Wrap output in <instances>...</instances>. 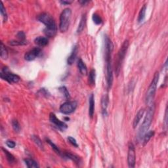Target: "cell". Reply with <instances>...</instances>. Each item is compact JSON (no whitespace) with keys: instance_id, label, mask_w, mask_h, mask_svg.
Returning a JSON list of instances; mask_svg holds the SVG:
<instances>
[{"instance_id":"f1b7e54d","label":"cell","mask_w":168,"mask_h":168,"mask_svg":"<svg viewBox=\"0 0 168 168\" xmlns=\"http://www.w3.org/2000/svg\"><path fill=\"white\" fill-rule=\"evenodd\" d=\"M59 91L62 93V94L64 95V97H65L67 99H69L70 98V93H69L68 89H67V88L65 87V86H62V87H60Z\"/></svg>"},{"instance_id":"5b68a950","label":"cell","mask_w":168,"mask_h":168,"mask_svg":"<svg viewBox=\"0 0 168 168\" xmlns=\"http://www.w3.org/2000/svg\"><path fill=\"white\" fill-rule=\"evenodd\" d=\"M129 41L128 40H125L124 42L122 44V47L118 51V54H117V60H116V68H115V71L117 75H118L120 71V68L122 62H123L124 59L126 57V55L128 51V47H129Z\"/></svg>"},{"instance_id":"44dd1931","label":"cell","mask_w":168,"mask_h":168,"mask_svg":"<svg viewBox=\"0 0 168 168\" xmlns=\"http://www.w3.org/2000/svg\"><path fill=\"white\" fill-rule=\"evenodd\" d=\"M25 162L26 165V166L29 168H38L39 167V165L38 163L32 159L30 158H26L25 160Z\"/></svg>"},{"instance_id":"4dcf8cb0","label":"cell","mask_w":168,"mask_h":168,"mask_svg":"<svg viewBox=\"0 0 168 168\" xmlns=\"http://www.w3.org/2000/svg\"><path fill=\"white\" fill-rule=\"evenodd\" d=\"M46 141H47V142L49 144L50 146H51V148H53V150L55 152H56L57 154H61V151H60L59 150V148L57 147V146L55 145V144L52 142V141H51L49 140V139H46Z\"/></svg>"},{"instance_id":"4316f807","label":"cell","mask_w":168,"mask_h":168,"mask_svg":"<svg viewBox=\"0 0 168 168\" xmlns=\"http://www.w3.org/2000/svg\"><path fill=\"white\" fill-rule=\"evenodd\" d=\"M12 124V127H13V130L15 131L16 133H19L20 131V124H19L18 122L16 120H13L11 122Z\"/></svg>"},{"instance_id":"8d00e7d4","label":"cell","mask_w":168,"mask_h":168,"mask_svg":"<svg viewBox=\"0 0 168 168\" xmlns=\"http://www.w3.org/2000/svg\"><path fill=\"white\" fill-rule=\"evenodd\" d=\"M89 1H80V3L81 4V5H85V3H87Z\"/></svg>"},{"instance_id":"1f68e13d","label":"cell","mask_w":168,"mask_h":168,"mask_svg":"<svg viewBox=\"0 0 168 168\" xmlns=\"http://www.w3.org/2000/svg\"><path fill=\"white\" fill-rule=\"evenodd\" d=\"M9 44H10L11 45H14V46H15V45H26L28 44L27 41H25V42H21V41H15V40H13L11 41V42H9Z\"/></svg>"},{"instance_id":"cb8c5ba5","label":"cell","mask_w":168,"mask_h":168,"mask_svg":"<svg viewBox=\"0 0 168 168\" xmlns=\"http://www.w3.org/2000/svg\"><path fill=\"white\" fill-rule=\"evenodd\" d=\"M64 156H65L66 158H68V159H70L72 161H74V162H76V164H80V162H81L80 158H79L78 156H76V155L70 153V152H65V154H64Z\"/></svg>"},{"instance_id":"4fadbf2b","label":"cell","mask_w":168,"mask_h":168,"mask_svg":"<svg viewBox=\"0 0 168 168\" xmlns=\"http://www.w3.org/2000/svg\"><path fill=\"white\" fill-rule=\"evenodd\" d=\"M89 115L91 117H93L95 112V97L93 94H92L89 97Z\"/></svg>"},{"instance_id":"2e32d148","label":"cell","mask_w":168,"mask_h":168,"mask_svg":"<svg viewBox=\"0 0 168 168\" xmlns=\"http://www.w3.org/2000/svg\"><path fill=\"white\" fill-rule=\"evenodd\" d=\"M77 54H78V47H77V45H75L73 48L72 51L70 55L68 57V60H67V62H68V64H70V65H71V64L74 63V62L76 58Z\"/></svg>"},{"instance_id":"7402d4cb","label":"cell","mask_w":168,"mask_h":168,"mask_svg":"<svg viewBox=\"0 0 168 168\" xmlns=\"http://www.w3.org/2000/svg\"><path fill=\"white\" fill-rule=\"evenodd\" d=\"M85 23H86V15L85 14V15H83L82 16V17H81V18L80 24H79V25H78V30H77V33H80L82 32L84 29V28H85Z\"/></svg>"},{"instance_id":"8fae6325","label":"cell","mask_w":168,"mask_h":168,"mask_svg":"<svg viewBox=\"0 0 168 168\" xmlns=\"http://www.w3.org/2000/svg\"><path fill=\"white\" fill-rule=\"evenodd\" d=\"M49 120L52 124H53L57 128H59L60 130L64 131L67 128V125L65 123H64L63 122L59 120L53 113L50 114Z\"/></svg>"},{"instance_id":"ffe728a7","label":"cell","mask_w":168,"mask_h":168,"mask_svg":"<svg viewBox=\"0 0 168 168\" xmlns=\"http://www.w3.org/2000/svg\"><path fill=\"white\" fill-rule=\"evenodd\" d=\"M95 78H96V72L94 69L91 70L88 78V83L90 85L94 86L95 85Z\"/></svg>"},{"instance_id":"836d02e7","label":"cell","mask_w":168,"mask_h":168,"mask_svg":"<svg viewBox=\"0 0 168 168\" xmlns=\"http://www.w3.org/2000/svg\"><path fill=\"white\" fill-rule=\"evenodd\" d=\"M68 141H69V143L71 144V145H72L74 146H75V147H78V143H77V141L75 139H74V137H71V136H70L68 137Z\"/></svg>"},{"instance_id":"d6a6232c","label":"cell","mask_w":168,"mask_h":168,"mask_svg":"<svg viewBox=\"0 0 168 168\" xmlns=\"http://www.w3.org/2000/svg\"><path fill=\"white\" fill-rule=\"evenodd\" d=\"M16 36H17L19 41H21V42H25V41H26L25 39L26 35L25 32H23V31H20V32H18L17 34H16Z\"/></svg>"},{"instance_id":"7a4b0ae2","label":"cell","mask_w":168,"mask_h":168,"mask_svg":"<svg viewBox=\"0 0 168 168\" xmlns=\"http://www.w3.org/2000/svg\"><path fill=\"white\" fill-rule=\"evenodd\" d=\"M154 114V104H152V105L149 106L143 124H141L140 128L139 129V132L137 134V138L139 141L143 140V138L144 135H145V134L149 129L153 120Z\"/></svg>"},{"instance_id":"d590c367","label":"cell","mask_w":168,"mask_h":168,"mask_svg":"<svg viewBox=\"0 0 168 168\" xmlns=\"http://www.w3.org/2000/svg\"><path fill=\"white\" fill-rule=\"evenodd\" d=\"M61 3L63 5H69L72 3V1H65V0H64V1H61Z\"/></svg>"},{"instance_id":"e0dca14e","label":"cell","mask_w":168,"mask_h":168,"mask_svg":"<svg viewBox=\"0 0 168 168\" xmlns=\"http://www.w3.org/2000/svg\"><path fill=\"white\" fill-rule=\"evenodd\" d=\"M78 67L79 70H80V73L83 76H85L87 74V68L85 64L84 63V62L82 61V59H80L78 61Z\"/></svg>"},{"instance_id":"9a60e30c","label":"cell","mask_w":168,"mask_h":168,"mask_svg":"<svg viewBox=\"0 0 168 168\" xmlns=\"http://www.w3.org/2000/svg\"><path fill=\"white\" fill-rule=\"evenodd\" d=\"M35 44H36L39 47H44L46 46L48 44V42H49V40L47 38L45 37H42V36H39L36 38L34 40Z\"/></svg>"},{"instance_id":"d6986e66","label":"cell","mask_w":168,"mask_h":168,"mask_svg":"<svg viewBox=\"0 0 168 168\" xmlns=\"http://www.w3.org/2000/svg\"><path fill=\"white\" fill-rule=\"evenodd\" d=\"M154 135V131H148L146 132L143 138V145H145L146 144H147L149 142V141Z\"/></svg>"},{"instance_id":"7c38bea8","label":"cell","mask_w":168,"mask_h":168,"mask_svg":"<svg viewBox=\"0 0 168 168\" xmlns=\"http://www.w3.org/2000/svg\"><path fill=\"white\" fill-rule=\"evenodd\" d=\"M109 103V97L108 95H104L102 97L101 100V107H102V112L103 115H107V111L108 105Z\"/></svg>"},{"instance_id":"8992f818","label":"cell","mask_w":168,"mask_h":168,"mask_svg":"<svg viewBox=\"0 0 168 168\" xmlns=\"http://www.w3.org/2000/svg\"><path fill=\"white\" fill-rule=\"evenodd\" d=\"M1 78L10 83H17L20 81V77L16 75V74L10 72L8 68H7V67H5V68L2 69L1 72Z\"/></svg>"},{"instance_id":"30bf717a","label":"cell","mask_w":168,"mask_h":168,"mask_svg":"<svg viewBox=\"0 0 168 168\" xmlns=\"http://www.w3.org/2000/svg\"><path fill=\"white\" fill-rule=\"evenodd\" d=\"M42 50L40 47H34L29 51L26 53L25 55V59L27 61H32L40 56Z\"/></svg>"},{"instance_id":"52a82bcc","label":"cell","mask_w":168,"mask_h":168,"mask_svg":"<svg viewBox=\"0 0 168 168\" xmlns=\"http://www.w3.org/2000/svg\"><path fill=\"white\" fill-rule=\"evenodd\" d=\"M78 103L76 101H67L61 104L60 111L64 114H70L75 111Z\"/></svg>"},{"instance_id":"ac0fdd59","label":"cell","mask_w":168,"mask_h":168,"mask_svg":"<svg viewBox=\"0 0 168 168\" xmlns=\"http://www.w3.org/2000/svg\"><path fill=\"white\" fill-rule=\"evenodd\" d=\"M146 11V5H144L142 7V8L141 9L140 11H139L138 18H137L138 23H142L144 20H145Z\"/></svg>"},{"instance_id":"ba28073f","label":"cell","mask_w":168,"mask_h":168,"mask_svg":"<svg viewBox=\"0 0 168 168\" xmlns=\"http://www.w3.org/2000/svg\"><path fill=\"white\" fill-rule=\"evenodd\" d=\"M38 19L40 22L44 24L45 25V28H52L57 26L53 18L46 13L41 14L38 16Z\"/></svg>"},{"instance_id":"f546056e","label":"cell","mask_w":168,"mask_h":168,"mask_svg":"<svg viewBox=\"0 0 168 168\" xmlns=\"http://www.w3.org/2000/svg\"><path fill=\"white\" fill-rule=\"evenodd\" d=\"M0 8H1V9H0V12H1V15L3 16L4 21L7 20V18H8V15H7V13H6V10L5 8H4L3 2L1 1V4H0Z\"/></svg>"},{"instance_id":"d4e9b609","label":"cell","mask_w":168,"mask_h":168,"mask_svg":"<svg viewBox=\"0 0 168 168\" xmlns=\"http://www.w3.org/2000/svg\"><path fill=\"white\" fill-rule=\"evenodd\" d=\"M32 139L36 145L38 146V147L41 148V149L44 150V145H43L42 141H41V139H40L39 137L36 135H32Z\"/></svg>"},{"instance_id":"484cf974","label":"cell","mask_w":168,"mask_h":168,"mask_svg":"<svg viewBox=\"0 0 168 168\" xmlns=\"http://www.w3.org/2000/svg\"><path fill=\"white\" fill-rule=\"evenodd\" d=\"M2 150H3V152H4V154H5V156L7 158V160H8V162L10 163H13V162H15V157L13 156V155L11 154L8 152V150H5V149H4V148H2Z\"/></svg>"},{"instance_id":"3957f363","label":"cell","mask_w":168,"mask_h":168,"mask_svg":"<svg viewBox=\"0 0 168 168\" xmlns=\"http://www.w3.org/2000/svg\"><path fill=\"white\" fill-rule=\"evenodd\" d=\"M159 72H156L153 77V79L152 81H151L149 87L148 88L147 92H146V102L148 106H150V105L154 104L153 101L155 97L156 92L157 85L158 81H159Z\"/></svg>"},{"instance_id":"83f0119b","label":"cell","mask_w":168,"mask_h":168,"mask_svg":"<svg viewBox=\"0 0 168 168\" xmlns=\"http://www.w3.org/2000/svg\"><path fill=\"white\" fill-rule=\"evenodd\" d=\"M92 18H93V22H94L95 25H100V24L102 23V18H100V16L97 13L93 14Z\"/></svg>"},{"instance_id":"9c48e42d","label":"cell","mask_w":168,"mask_h":168,"mask_svg":"<svg viewBox=\"0 0 168 168\" xmlns=\"http://www.w3.org/2000/svg\"><path fill=\"white\" fill-rule=\"evenodd\" d=\"M136 154L135 146L131 142L129 143L128 153V163L129 167L133 168L135 165Z\"/></svg>"},{"instance_id":"603a6c76","label":"cell","mask_w":168,"mask_h":168,"mask_svg":"<svg viewBox=\"0 0 168 168\" xmlns=\"http://www.w3.org/2000/svg\"><path fill=\"white\" fill-rule=\"evenodd\" d=\"M1 57L3 60H6L8 58V51L3 42H1Z\"/></svg>"},{"instance_id":"e575fe53","label":"cell","mask_w":168,"mask_h":168,"mask_svg":"<svg viewBox=\"0 0 168 168\" xmlns=\"http://www.w3.org/2000/svg\"><path fill=\"white\" fill-rule=\"evenodd\" d=\"M5 143H6V145L8 146V147L11 148H15V146H16V143H15V141H11V140H8V141H7Z\"/></svg>"},{"instance_id":"6da1fadb","label":"cell","mask_w":168,"mask_h":168,"mask_svg":"<svg viewBox=\"0 0 168 168\" xmlns=\"http://www.w3.org/2000/svg\"><path fill=\"white\" fill-rule=\"evenodd\" d=\"M113 44L110 38L104 36V55L105 62H106V72H107V82L108 88L110 89L113 82V70L112 66V52L113 51Z\"/></svg>"},{"instance_id":"5bb4252c","label":"cell","mask_w":168,"mask_h":168,"mask_svg":"<svg viewBox=\"0 0 168 168\" xmlns=\"http://www.w3.org/2000/svg\"><path fill=\"white\" fill-rule=\"evenodd\" d=\"M144 113H145V110H144L143 109H141L140 110H139V112H137V114H136L135 118H134L133 120V128H135L136 127L138 126V124L139 122H140L141 120L142 119Z\"/></svg>"},{"instance_id":"277c9868","label":"cell","mask_w":168,"mask_h":168,"mask_svg":"<svg viewBox=\"0 0 168 168\" xmlns=\"http://www.w3.org/2000/svg\"><path fill=\"white\" fill-rule=\"evenodd\" d=\"M72 15V10L70 8L64 9L60 16L59 30L61 32H66L68 30Z\"/></svg>"}]
</instances>
